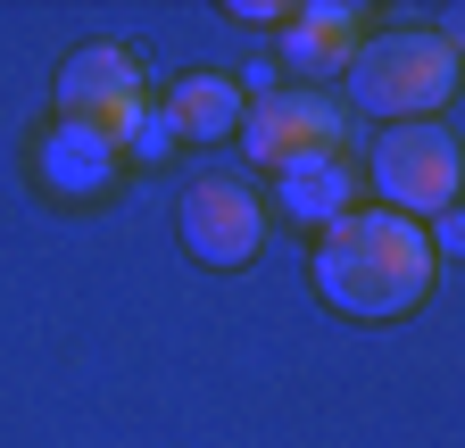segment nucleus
<instances>
[{
  "mask_svg": "<svg viewBox=\"0 0 465 448\" xmlns=\"http://www.w3.org/2000/svg\"><path fill=\"white\" fill-rule=\"evenodd\" d=\"M316 291L324 307L341 316H358V324H391V316H416L432 299V241H424V224H407L391 208H349L324 224V241H316Z\"/></svg>",
  "mask_w": 465,
  "mask_h": 448,
  "instance_id": "1",
  "label": "nucleus"
},
{
  "mask_svg": "<svg viewBox=\"0 0 465 448\" xmlns=\"http://www.w3.org/2000/svg\"><path fill=\"white\" fill-rule=\"evenodd\" d=\"M457 92V42L432 25L366 34L349 59V108H366L382 125H432V108Z\"/></svg>",
  "mask_w": 465,
  "mask_h": 448,
  "instance_id": "2",
  "label": "nucleus"
},
{
  "mask_svg": "<svg viewBox=\"0 0 465 448\" xmlns=\"http://www.w3.org/2000/svg\"><path fill=\"white\" fill-rule=\"evenodd\" d=\"M366 183L391 216H449L457 208V141L449 125H391L366 158Z\"/></svg>",
  "mask_w": 465,
  "mask_h": 448,
  "instance_id": "3",
  "label": "nucleus"
},
{
  "mask_svg": "<svg viewBox=\"0 0 465 448\" xmlns=\"http://www.w3.org/2000/svg\"><path fill=\"white\" fill-rule=\"evenodd\" d=\"M58 117L75 125H100L116 150H125V133L150 117V83H142V59L116 42H84L67 67H58Z\"/></svg>",
  "mask_w": 465,
  "mask_h": 448,
  "instance_id": "4",
  "label": "nucleus"
},
{
  "mask_svg": "<svg viewBox=\"0 0 465 448\" xmlns=\"http://www.w3.org/2000/svg\"><path fill=\"white\" fill-rule=\"evenodd\" d=\"M242 141H250V166H300V158H341L349 141V108L332 92H266L242 108Z\"/></svg>",
  "mask_w": 465,
  "mask_h": 448,
  "instance_id": "5",
  "label": "nucleus"
},
{
  "mask_svg": "<svg viewBox=\"0 0 465 448\" xmlns=\"http://www.w3.org/2000/svg\"><path fill=\"white\" fill-rule=\"evenodd\" d=\"M174 224H183V249L200 258V266H250L258 249H266V208H258V191L242 183V175H208V183H192L183 200H174Z\"/></svg>",
  "mask_w": 465,
  "mask_h": 448,
  "instance_id": "6",
  "label": "nucleus"
},
{
  "mask_svg": "<svg viewBox=\"0 0 465 448\" xmlns=\"http://www.w3.org/2000/svg\"><path fill=\"white\" fill-rule=\"evenodd\" d=\"M116 150L100 125H75V117H58L42 141H34V175H42V191L50 200H100L108 183H116Z\"/></svg>",
  "mask_w": 465,
  "mask_h": 448,
  "instance_id": "7",
  "label": "nucleus"
},
{
  "mask_svg": "<svg viewBox=\"0 0 465 448\" xmlns=\"http://www.w3.org/2000/svg\"><path fill=\"white\" fill-rule=\"evenodd\" d=\"M358 42H366V9H349V0L332 9V0H316V9H291L282 17V67L308 75V83H332V75H349Z\"/></svg>",
  "mask_w": 465,
  "mask_h": 448,
  "instance_id": "8",
  "label": "nucleus"
},
{
  "mask_svg": "<svg viewBox=\"0 0 465 448\" xmlns=\"http://www.w3.org/2000/svg\"><path fill=\"white\" fill-rule=\"evenodd\" d=\"M242 83L232 75H183L166 100H158V117L174 141H224V133H242Z\"/></svg>",
  "mask_w": 465,
  "mask_h": 448,
  "instance_id": "9",
  "label": "nucleus"
},
{
  "mask_svg": "<svg viewBox=\"0 0 465 448\" xmlns=\"http://www.w3.org/2000/svg\"><path fill=\"white\" fill-rule=\"evenodd\" d=\"M274 200H282V216H300V224H324L332 216H349V200H358V175H349L341 158H300V166H282L274 175Z\"/></svg>",
  "mask_w": 465,
  "mask_h": 448,
  "instance_id": "10",
  "label": "nucleus"
},
{
  "mask_svg": "<svg viewBox=\"0 0 465 448\" xmlns=\"http://www.w3.org/2000/svg\"><path fill=\"white\" fill-rule=\"evenodd\" d=\"M125 141H134L142 158H166V150H174V133H166V117H158V100H150V117H142V125H134Z\"/></svg>",
  "mask_w": 465,
  "mask_h": 448,
  "instance_id": "11",
  "label": "nucleus"
},
{
  "mask_svg": "<svg viewBox=\"0 0 465 448\" xmlns=\"http://www.w3.org/2000/svg\"><path fill=\"white\" fill-rule=\"evenodd\" d=\"M232 17H242V25H282L291 9H282V0H232Z\"/></svg>",
  "mask_w": 465,
  "mask_h": 448,
  "instance_id": "12",
  "label": "nucleus"
}]
</instances>
